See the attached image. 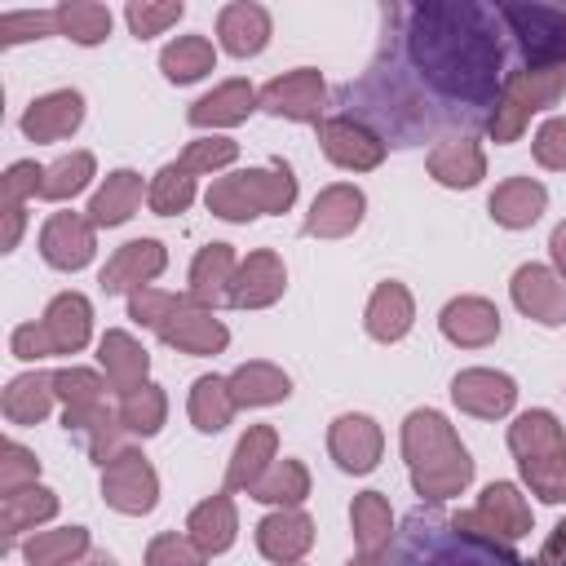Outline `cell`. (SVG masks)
<instances>
[{
	"label": "cell",
	"mask_w": 566,
	"mask_h": 566,
	"mask_svg": "<svg viewBox=\"0 0 566 566\" xmlns=\"http://www.w3.org/2000/svg\"><path fill=\"white\" fill-rule=\"evenodd\" d=\"M358 212H363V195L349 190V186H336V190H327V195L314 203V212H310V234H345V230L358 221Z\"/></svg>",
	"instance_id": "obj_26"
},
{
	"label": "cell",
	"mask_w": 566,
	"mask_h": 566,
	"mask_svg": "<svg viewBox=\"0 0 566 566\" xmlns=\"http://www.w3.org/2000/svg\"><path fill=\"white\" fill-rule=\"evenodd\" d=\"M159 420H164V398H159L150 385H142V394H128V398H124V424H128V429L155 433Z\"/></svg>",
	"instance_id": "obj_45"
},
{
	"label": "cell",
	"mask_w": 566,
	"mask_h": 566,
	"mask_svg": "<svg viewBox=\"0 0 566 566\" xmlns=\"http://www.w3.org/2000/svg\"><path fill=\"white\" fill-rule=\"evenodd\" d=\"M84 544H88V539H84L80 526L57 531V535H35V539L27 544V562H31V566H62V562L75 557Z\"/></svg>",
	"instance_id": "obj_38"
},
{
	"label": "cell",
	"mask_w": 566,
	"mask_h": 566,
	"mask_svg": "<svg viewBox=\"0 0 566 566\" xmlns=\"http://www.w3.org/2000/svg\"><path fill=\"white\" fill-rule=\"evenodd\" d=\"M332 451L340 455V464H345V469L363 473V469H371V464H376L380 433H376V424H371V420H363V416H345V420H336V429H332Z\"/></svg>",
	"instance_id": "obj_18"
},
{
	"label": "cell",
	"mask_w": 566,
	"mask_h": 566,
	"mask_svg": "<svg viewBox=\"0 0 566 566\" xmlns=\"http://www.w3.org/2000/svg\"><path fill=\"white\" fill-rule=\"evenodd\" d=\"M270 447H274V433L270 429H252L243 442H239V451H234V464H230V486H256V478H261V469H265V455H270Z\"/></svg>",
	"instance_id": "obj_34"
},
{
	"label": "cell",
	"mask_w": 566,
	"mask_h": 566,
	"mask_svg": "<svg viewBox=\"0 0 566 566\" xmlns=\"http://www.w3.org/2000/svg\"><path fill=\"white\" fill-rule=\"evenodd\" d=\"M53 18H57V31H66V35L80 40V44H97V40H106V31H111V9H106V4L66 0V4L53 9Z\"/></svg>",
	"instance_id": "obj_27"
},
{
	"label": "cell",
	"mask_w": 566,
	"mask_h": 566,
	"mask_svg": "<svg viewBox=\"0 0 566 566\" xmlns=\"http://www.w3.org/2000/svg\"><path fill=\"white\" fill-rule=\"evenodd\" d=\"M442 332L451 340H460V345H482V340H491L500 332V314L486 301H455L442 314Z\"/></svg>",
	"instance_id": "obj_21"
},
{
	"label": "cell",
	"mask_w": 566,
	"mask_h": 566,
	"mask_svg": "<svg viewBox=\"0 0 566 566\" xmlns=\"http://www.w3.org/2000/svg\"><path fill=\"white\" fill-rule=\"evenodd\" d=\"M553 256H557L562 270H566V226H557V234H553Z\"/></svg>",
	"instance_id": "obj_55"
},
{
	"label": "cell",
	"mask_w": 566,
	"mask_h": 566,
	"mask_svg": "<svg viewBox=\"0 0 566 566\" xmlns=\"http://www.w3.org/2000/svg\"><path fill=\"white\" fill-rule=\"evenodd\" d=\"M137 195H142V181H137V172H115L102 190H97V199H93V221L97 226H115V221H124L133 208H137Z\"/></svg>",
	"instance_id": "obj_29"
},
{
	"label": "cell",
	"mask_w": 566,
	"mask_h": 566,
	"mask_svg": "<svg viewBox=\"0 0 566 566\" xmlns=\"http://www.w3.org/2000/svg\"><path fill=\"white\" fill-rule=\"evenodd\" d=\"M124 18H128V27H133V35H159L168 22H177L181 18V0H168V4H128L124 9Z\"/></svg>",
	"instance_id": "obj_42"
},
{
	"label": "cell",
	"mask_w": 566,
	"mask_h": 566,
	"mask_svg": "<svg viewBox=\"0 0 566 566\" xmlns=\"http://www.w3.org/2000/svg\"><path fill=\"white\" fill-rule=\"evenodd\" d=\"M407 455L416 464V486L424 495H433V500L455 495L469 482V460L455 447L447 420L433 416V411H416L407 420Z\"/></svg>",
	"instance_id": "obj_3"
},
{
	"label": "cell",
	"mask_w": 566,
	"mask_h": 566,
	"mask_svg": "<svg viewBox=\"0 0 566 566\" xmlns=\"http://www.w3.org/2000/svg\"><path fill=\"white\" fill-rule=\"evenodd\" d=\"M44 256L62 270H80L88 256H93V234L80 217L71 212H57L49 226H44Z\"/></svg>",
	"instance_id": "obj_17"
},
{
	"label": "cell",
	"mask_w": 566,
	"mask_h": 566,
	"mask_svg": "<svg viewBox=\"0 0 566 566\" xmlns=\"http://www.w3.org/2000/svg\"><path fill=\"white\" fill-rule=\"evenodd\" d=\"M513 296L539 323H562L566 318V283H557L544 265H522L517 279H513Z\"/></svg>",
	"instance_id": "obj_12"
},
{
	"label": "cell",
	"mask_w": 566,
	"mask_h": 566,
	"mask_svg": "<svg viewBox=\"0 0 566 566\" xmlns=\"http://www.w3.org/2000/svg\"><path fill=\"white\" fill-rule=\"evenodd\" d=\"M354 526H358L363 553H376L380 544H389V509L380 504V495H363L354 504Z\"/></svg>",
	"instance_id": "obj_39"
},
{
	"label": "cell",
	"mask_w": 566,
	"mask_h": 566,
	"mask_svg": "<svg viewBox=\"0 0 566 566\" xmlns=\"http://www.w3.org/2000/svg\"><path fill=\"white\" fill-rule=\"evenodd\" d=\"M429 168H433V177L447 181V186H473V181L482 177V155H478V146H473L469 137H447V142L429 155Z\"/></svg>",
	"instance_id": "obj_22"
},
{
	"label": "cell",
	"mask_w": 566,
	"mask_h": 566,
	"mask_svg": "<svg viewBox=\"0 0 566 566\" xmlns=\"http://www.w3.org/2000/svg\"><path fill=\"white\" fill-rule=\"evenodd\" d=\"M226 270H230V248L212 243V248L195 261V296H199V301L217 296V287L226 283Z\"/></svg>",
	"instance_id": "obj_44"
},
{
	"label": "cell",
	"mask_w": 566,
	"mask_h": 566,
	"mask_svg": "<svg viewBox=\"0 0 566 566\" xmlns=\"http://www.w3.org/2000/svg\"><path fill=\"white\" fill-rule=\"evenodd\" d=\"M80 115H84V102H80V93H49V97H40L27 115H22V128H27V137H35V142H53V137H66L75 124H80Z\"/></svg>",
	"instance_id": "obj_15"
},
{
	"label": "cell",
	"mask_w": 566,
	"mask_h": 566,
	"mask_svg": "<svg viewBox=\"0 0 566 566\" xmlns=\"http://www.w3.org/2000/svg\"><path fill=\"white\" fill-rule=\"evenodd\" d=\"M256 539H261V553H265V557L292 562V557L305 553V544H310V522H305L301 513H274V517L261 522Z\"/></svg>",
	"instance_id": "obj_23"
},
{
	"label": "cell",
	"mask_w": 566,
	"mask_h": 566,
	"mask_svg": "<svg viewBox=\"0 0 566 566\" xmlns=\"http://www.w3.org/2000/svg\"><path fill=\"white\" fill-rule=\"evenodd\" d=\"M49 385H53V380H44V376H22V380H13L9 394H4V411H9L13 420H40V416L49 411Z\"/></svg>",
	"instance_id": "obj_36"
},
{
	"label": "cell",
	"mask_w": 566,
	"mask_h": 566,
	"mask_svg": "<svg viewBox=\"0 0 566 566\" xmlns=\"http://www.w3.org/2000/svg\"><path fill=\"white\" fill-rule=\"evenodd\" d=\"M509 442L522 455V469H526L531 486L544 500H566V442L557 433V420L548 411H531L513 424Z\"/></svg>",
	"instance_id": "obj_4"
},
{
	"label": "cell",
	"mask_w": 566,
	"mask_h": 566,
	"mask_svg": "<svg viewBox=\"0 0 566 566\" xmlns=\"http://www.w3.org/2000/svg\"><path fill=\"white\" fill-rule=\"evenodd\" d=\"M88 340V301L84 296H57L40 327H22L13 336L18 358H44V354H71Z\"/></svg>",
	"instance_id": "obj_8"
},
{
	"label": "cell",
	"mask_w": 566,
	"mask_h": 566,
	"mask_svg": "<svg viewBox=\"0 0 566 566\" xmlns=\"http://www.w3.org/2000/svg\"><path fill=\"white\" fill-rule=\"evenodd\" d=\"M252 102H256V93H252L243 80H230V84H221L217 93H208L203 102H195V106H190V119H195V124H239V119L252 111Z\"/></svg>",
	"instance_id": "obj_24"
},
{
	"label": "cell",
	"mask_w": 566,
	"mask_h": 566,
	"mask_svg": "<svg viewBox=\"0 0 566 566\" xmlns=\"http://www.w3.org/2000/svg\"><path fill=\"white\" fill-rule=\"evenodd\" d=\"M230 407H234V398H230V389H226L221 380H199V385H195L190 416L199 420V429H221L226 416H230Z\"/></svg>",
	"instance_id": "obj_37"
},
{
	"label": "cell",
	"mask_w": 566,
	"mask_h": 566,
	"mask_svg": "<svg viewBox=\"0 0 566 566\" xmlns=\"http://www.w3.org/2000/svg\"><path fill=\"white\" fill-rule=\"evenodd\" d=\"M159 62H164V75L168 80L186 84V80H199L203 71H212V44L203 35H186V40L168 44Z\"/></svg>",
	"instance_id": "obj_30"
},
{
	"label": "cell",
	"mask_w": 566,
	"mask_h": 566,
	"mask_svg": "<svg viewBox=\"0 0 566 566\" xmlns=\"http://www.w3.org/2000/svg\"><path fill=\"white\" fill-rule=\"evenodd\" d=\"M159 336L172 340V345H181V349H190V354H212V349L226 345V327H221L217 318L199 314V310H186L181 301H177V305L168 310V318L159 323Z\"/></svg>",
	"instance_id": "obj_13"
},
{
	"label": "cell",
	"mask_w": 566,
	"mask_h": 566,
	"mask_svg": "<svg viewBox=\"0 0 566 566\" xmlns=\"http://www.w3.org/2000/svg\"><path fill=\"white\" fill-rule=\"evenodd\" d=\"M407 323H411V301H407V292L402 287H380L376 292V301H371V314H367V327H371V336H380V340H394V336H402L407 332Z\"/></svg>",
	"instance_id": "obj_31"
},
{
	"label": "cell",
	"mask_w": 566,
	"mask_h": 566,
	"mask_svg": "<svg viewBox=\"0 0 566 566\" xmlns=\"http://www.w3.org/2000/svg\"><path fill=\"white\" fill-rule=\"evenodd\" d=\"M57 509V500L49 495V491H9L4 495V526L9 531H18L22 522H35V517H49Z\"/></svg>",
	"instance_id": "obj_41"
},
{
	"label": "cell",
	"mask_w": 566,
	"mask_h": 566,
	"mask_svg": "<svg viewBox=\"0 0 566 566\" xmlns=\"http://www.w3.org/2000/svg\"><path fill=\"white\" fill-rule=\"evenodd\" d=\"M562 93H566V66H522V71H513V75L504 80V97H500V106H495L491 133H495L500 142H509V137L522 128V119H526L531 111L557 102Z\"/></svg>",
	"instance_id": "obj_6"
},
{
	"label": "cell",
	"mask_w": 566,
	"mask_h": 566,
	"mask_svg": "<svg viewBox=\"0 0 566 566\" xmlns=\"http://www.w3.org/2000/svg\"><path fill=\"white\" fill-rule=\"evenodd\" d=\"M279 287H283V270H279L274 256L261 252V256H248L239 283L230 287V301H234V305H265V301L279 296Z\"/></svg>",
	"instance_id": "obj_25"
},
{
	"label": "cell",
	"mask_w": 566,
	"mask_h": 566,
	"mask_svg": "<svg viewBox=\"0 0 566 566\" xmlns=\"http://www.w3.org/2000/svg\"><path fill=\"white\" fill-rule=\"evenodd\" d=\"M323 146H327V155L336 159V164H345V168H371V164H380V155H385V142L371 133V128H363V124H354V119H323Z\"/></svg>",
	"instance_id": "obj_11"
},
{
	"label": "cell",
	"mask_w": 566,
	"mask_h": 566,
	"mask_svg": "<svg viewBox=\"0 0 566 566\" xmlns=\"http://www.w3.org/2000/svg\"><path fill=\"white\" fill-rule=\"evenodd\" d=\"M256 500H283V504H292V500H301L305 495V473H301V464H279L270 478H261L256 486Z\"/></svg>",
	"instance_id": "obj_46"
},
{
	"label": "cell",
	"mask_w": 566,
	"mask_h": 566,
	"mask_svg": "<svg viewBox=\"0 0 566 566\" xmlns=\"http://www.w3.org/2000/svg\"><path fill=\"white\" fill-rule=\"evenodd\" d=\"M93 566H111V562H106V557H102V562H93Z\"/></svg>",
	"instance_id": "obj_56"
},
{
	"label": "cell",
	"mask_w": 566,
	"mask_h": 566,
	"mask_svg": "<svg viewBox=\"0 0 566 566\" xmlns=\"http://www.w3.org/2000/svg\"><path fill=\"white\" fill-rule=\"evenodd\" d=\"M190 531H195V539H199L203 553H221V548L234 539V513H230V500H212V504L195 509Z\"/></svg>",
	"instance_id": "obj_32"
},
{
	"label": "cell",
	"mask_w": 566,
	"mask_h": 566,
	"mask_svg": "<svg viewBox=\"0 0 566 566\" xmlns=\"http://www.w3.org/2000/svg\"><path fill=\"white\" fill-rule=\"evenodd\" d=\"M380 566H526L517 553L495 544V535H482L464 526L460 517L438 513H411L394 544L385 548Z\"/></svg>",
	"instance_id": "obj_2"
},
{
	"label": "cell",
	"mask_w": 566,
	"mask_h": 566,
	"mask_svg": "<svg viewBox=\"0 0 566 566\" xmlns=\"http://www.w3.org/2000/svg\"><path fill=\"white\" fill-rule=\"evenodd\" d=\"M455 402L478 411V416H495L513 402V380L509 376H495V371H464L455 380Z\"/></svg>",
	"instance_id": "obj_20"
},
{
	"label": "cell",
	"mask_w": 566,
	"mask_h": 566,
	"mask_svg": "<svg viewBox=\"0 0 566 566\" xmlns=\"http://www.w3.org/2000/svg\"><path fill=\"white\" fill-rule=\"evenodd\" d=\"M150 566H203V548H195L177 535H164L150 544Z\"/></svg>",
	"instance_id": "obj_48"
},
{
	"label": "cell",
	"mask_w": 566,
	"mask_h": 566,
	"mask_svg": "<svg viewBox=\"0 0 566 566\" xmlns=\"http://www.w3.org/2000/svg\"><path fill=\"white\" fill-rule=\"evenodd\" d=\"M398 31L385 27V44L367 75L340 88L345 119L380 128L402 146L429 133H469L491 124L509 80L500 4H398Z\"/></svg>",
	"instance_id": "obj_1"
},
{
	"label": "cell",
	"mask_w": 566,
	"mask_h": 566,
	"mask_svg": "<svg viewBox=\"0 0 566 566\" xmlns=\"http://www.w3.org/2000/svg\"><path fill=\"white\" fill-rule=\"evenodd\" d=\"M230 159H234V142L212 137V142H195V146L181 155V168L195 172V168H217V164H230Z\"/></svg>",
	"instance_id": "obj_49"
},
{
	"label": "cell",
	"mask_w": 566,
	"mask_h": 566,
	"mask_svg": "<svg viewBox=\"0 0 566 566\" xmlns=\"http://www.w3.org/2000/svg\"><path fill=\"white\" fill-rule=\"evenodd\" d=\"M22 473H35V460H31L22 447H13V442H9V447H4V486L13 491Z\"/></svg>",
	"instance_id": "obj_53"
},
{
	"label": "cell",
	"mask_w": 566,
	"mask_h": 566,
	"mask_svg": "<svg viewBox=\"0 0 566 566\" xmlns=\"http://www.w3.org/2000/svg\"><path fill=\"white\" fill-rule=\"evenodd\" d=\"M460 522L473 526V531L486 526V531H500L504 539H517V535L526 531V509H522L517 491H513L509 482H500V486H486L478 513H469V517H460Z\"/></svg>",
	"instance_id": "obj_16"
},
{
	"label": "cell",
	"mask_w": 566,
	"mask_h": 566,
	"mask_svg": "<svg viewBox=\"0 0 566 566\" xmlns=\"http://www.w3.org/2000/svg\"><path fill=\"white\" fill-rule=\"evenodd\" d=\"M106 500L115 509H124V513H146L155 504V473L146 469L142 455L128 451V455L111 460V469H106Z\"/></svg>",
	"instance_id": "obj_10"
},
{
	"label": "cell",
	"mask_w": 566,
	"mask_h": 566,
	"mask_svg": "<svg viewBox=\"0 0 566 566\" xmlns=\"http://www.w3.org/2000/svg\"><path fill=\"white\" fill-rule=\"evenodd\" d=\"M261 106L274 111V115H287V119H314L318 124V115H323V80H318V71L301 66V71H292L283 80H270L261 88Z\"/></svg>",
	"instance_id": "obj_9"
},
{
	"label": "cell",
	"mask_w": 566,
	"mask_h": 566,
	"mask_svg": "<svg viewBox=\"0 0 566 566\" xmlns=\"http://www.w3.org/2000/svg\"><path fill=\"white\" fill-rule=\"evenodd\" d=\"M40 168L35 164H13L9 168V177H4V190H9V208H18V195H27V190H40Z\"/></svg>",
	"instance_id": "obj_52"
},
{
	"label": "cell",
	"mask_w": 566,
	"mask_h": 566,
	"mask_svg": "<svg viewBox=\"0 0 566 566\" xmlns=\"http://www.w3.org/2000/svg\"><path fill=\"white\" fill-rule=\"evenodd\" d=\"M539 208H544V186H535V181H526V177L500 186L495 199H491V212H495V221H504V226H526V221L539 217Z\"/></svg>",
	"instance_id": "obj_28"
},
{
	"label": "cell",
	"mask_w": 566,
	"mask_h": 566,
	"mask_svg": "<svg viewBox=\"0 0 566 566\" xmlns=\"http://www.w3.org/2000/svg\"><path fill=\"white\" fill-rule=\"evenodd\" d=\"M349 566H367V562H349Z\"/></svg>",
	"instance_id": "obj_57"
},
{
	"label": "cell",
	"mask_w": 566,
	"mask_h": 566,
	"mask_svg": "<svg viewBox=\"0 0 566 566\" xmlns=\"http://www.w3.org/2000/svg\"><path fill=\"white\" fill-rule=\"evenodd\" d=\"M539 566H566V522H562V526H557V535L548 539V548H544Z\"/></svg>",
	"instance_id": "obj_54"
},
{
	"label": "cell",
	"mask_w": 566,
	"mask_h": 566,
	"mask_svg": "<svg viewBox=\"0 0 566 566\" xmlns=\"http://www.w3.org/2000/svg\"><path fill=\"white\" fill-rule=\"evenodd\" d=\"M102 363H106V371H111L119 385H133V380H142V371H146V354H142L124 332H111V336L102 340Z\"/></svg>",
	"instance_id": "obj_35"
},
{
	"label": "cell",
	"mask_w": 566,
	"mask_h": 566,
	"mask_svg": "<svg viewBox=\"0 0 566 566\" xmlns=\"http://www.w3.org/2000/svg\"><path fill=\"white\" fill-rule=\"evenodd\" d=\"M190 195H195V186H190L186 168H164L159 181H155V190H150V203L159 212H181L190 203Z\"/></svg>",
	"instance_id": "obj_43"
},
{
	"label": "cell",
	"mask_w": 566,
	"mask_h": 566,
	"mask_svg": "<svg viewBox=\"0 0 566 566\" xmlns=\"http://www.w3.org/2000/svg\"><path fill=\"white\" fill-rule=\"evenodd\" d=\"M88 172H93V159H88V155H71V159H62V164H53V168L44 172V181H40V195H44V199H62V195H75V190L88 181Z\"/></svg>",
	"instance_id": "obj_40"
},
{
	"label": "cell",
	"mask_w": 566,
	"mask_h": 566,
	"mask_svg": "<svg viewBox=\"0 0 566 566\" xmlns=\"http://www.w3.org/2000/svg\"><path fill=\"white\" fill-rule=\"evenodd\" d=\"M53 385H57V394L62 398H71L75 407H88V402H97V376H88V371H62V376H53Z\"/></svg>",
	"instance_id": "obj_51"
},
{
	"label": "cell",
	"mask_w": 566,
	"mask_h": 566,
	"mask_svg": "<svg viewBox=\"0 0 566 566\" xmlns=\"http://www.w3.org/2000/svg\"><path fill=\"white\" fill-rule=\"evenodd\" d=\"M509 35L526 66H566V9L562 4H500Z\"/></svg>",
	"instance_id": "obj_5"
},
{
	"label": "cell",
	"mask_w": 566,
	"mask_h": 566,
	"mask_svg": "<svg viewBox=\"0 0 566 566\" xmlns=\"http://www.w3.org/2000/svg\"><path fill=\"white\" fill-rule=\"evenodd\" d=\"M57 31V18L53 13H4L0 18V40L13 44V40H31V35H49Z\"/></svg>",
	"instance_id": "obj_47"
},
{
	"label": "cell",
	"mask_w": 566,
	"mask_h": 566,
	"mask_svg": "<svg viewBox=\"0 0 566 566\" xmlns=\"http://www.w3.org/2000/svg\"><path fill=\"white\" fill-rule=\"evenodd\" d=\"M296 195L292 186V172L279 168V172H239V177H226L208 190V203L221 212V217H256V212H279L287 208Z\"/></svg>",
	"instance_id": "obj_7"
},
{
	"label": "cell",
	"mask_w": 566,
	"mask_h": 566,
	"mask_svg": "<svg viewBox=\"0 0 566 566\" xmlns=\"http://www.w3.org/2000/svg\"><path fill=\"white\" fill-rule=\"evenodd\" d=\"M159 265H164V252H159L155 239L124 243L119 256L106 265L102 283H106V292H124V287H133V283H142V279H150V274H159Z\"/></svg>",
	"instance_id": "obj_19"
},
{
	"label": "cell",
	"mask_w": 566,
	"mask_h": 566,
	"mask_svg": "<svg viewBox=\"0 0 566 566\" xmlns=\"http://www.w3.org/2000/svg\"><path fill=\"white\" fill-rule=\"evenodd\" d=\"M535 155L548 168H566V119H548L535 137Z\"/></svg>",
	"instance_id": "obj_50"
},
{
	"label": "cell",
	"mask_w": 566,
	"mask_h": 566,
	"mask_svg": "<svg viewBox=\"0 0 566 566\" xmlns=\"http://www.w3.org/2000/svg\"><path fill=\"white\" fill-rule=\"evenodd\" d=\"M230 398L234 402H274V398H287V380L274 371V367H243L234 380H230Z\"/></svg>",
	"instance_id": "obj_33"
},
{
	"label": "cell",
	"mask_w": 566,
	"mask_h": 566,
	"mask_svg": "<svg viewBox=\"0 0 566 566\" xmlns=\"http://www.w3.org/2000/svg\"><path fill=\"white\" fill-rule=\"evenodd\" d=\"M217 35L239 57L261 53L265 49V35H270V13L261 4H226L221 18H217Z\"/></svg>",
	"instance_id": "obj_14"
}]
</instances>
